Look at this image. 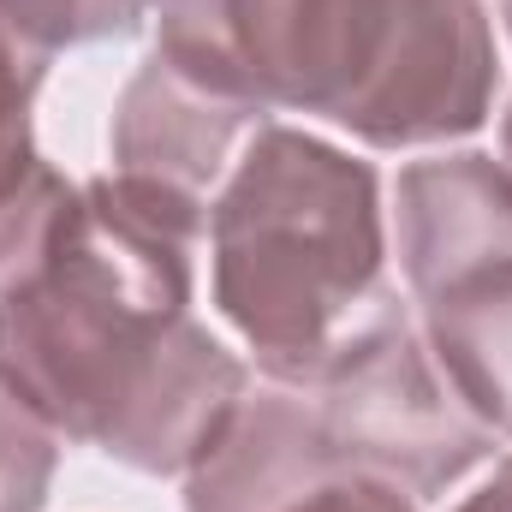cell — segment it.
<instances>
[{"label":"cell","mask_w":512,"mask_h":512,"mask_svg":"<svg viewBox=\"0 0 512 512\" xmlns=\"http://www.w3.org/2000/svg\"><path fill=\"white\" fill-rule=\"evenodd\" d=\"M203 239V197L102 173L0 292V370L66 441L143 477H185L251 393V364L191 316Z\"/></svg>","instance_id":"1"},{"label":"cell","mask_w":512,"mask_h":512,"mask_svg":"<svg viewBox=\"0 0 512 512\" xmlns=\"http://www.w3.org/2000/svg\"><path fill=\"white\" fill-rule=\"evenodd\" d=\"M155 54L262 120L316 114L370 149L471 137L501 90L483 0H161Z\"/></svg>","instance_id":"2"},{"label":"cell","mask_w":512,"mask_h":512,"mask_svg":"<svg viewBox=\"0 0 512 512\" xmlns=\"http://www.w3.org/2000/svg\"><path fill=\"white\" fill-rule=\"evenodd\" d=\"M209 292L268 382L310 387L399 310L382 179L352 149L268 120L209 197Z\"/></svg>","instance_id":"3"},{"label":"cell","mask_w":512,"mask_h":512,"mask_svg":"<svg viewBox=\"0 0 512 512\" xmlns=\"http://www.w3.org/2000/svg\"><path fill=\"white\" fill-rule=\"evenodd\" d=\"M304 393L340 465L382 477L411 501L447 495L501 447V435L483 429L435 370L405 304L340 346Z\"/></svg>","instance_id":"4"},{"label":"cell","mask_w":512,"mask_h":512,"mask_svg":"<svg viewBox=\"0 0 512 512\" xmlns=\"http://www.w3.org/2000/svg\"><path fill=\"white\" fill-rule=\"evenodd\" d=\"M262 126H268L262 114L191 84L149 48V60L126 78V90L114 102L108 149H114V173L155 179L167 191L209 203L221 191V179L233 173L239 149L251 143V131Z\"/></svg>","instance_id":"5"},{"label":"cell","mask_w":512,"mask_h":512,"mask_svg":"<svg viewBox=\"0 0 512 512\" xmlns=\"http://www.w3.org/2000/svg\"><path fill=\"white\" fill-rule=\"evenodd\" d=\"M393 245L411 298L489 256H512V173L501 155L441 149L405 161L393 185Z\"/></svg>","instance_id":"6"},{"label":"cell","mask_w":512,"mask_h":512,"mask_svg":"<svg viewBox=\"0 0 512 512\" xmlns=\"http://www.w3.org/2000/svg\"><path fill=\"white\" fill-rule=\"evenodd\" d=\"M340 465L304 387L268 382L245 393L221 441L185 471V512H274L298 483Z\"/></svg>","instance_id":"7"},{"label":"cell","mask_w":512,"mask_h":512,"mask_svg":"<svg viewBox=\"0 0 512 512\" xmlns=\"http://www.w3.org/2000/svg\"><path fill=\"white\" fill-rule=\"evenodd\" d=\"M54 54L0 18V292H12L48 251L78 185L36 149V90Z\"/></svg>","instance_id":"8"},{"label":"cell","mask_w":512,"mask_h":512,"mask_svg":"<svg viewBox=\"0 0 512 512\" xmlns=\"http://www.w3.org/2000/svg\"><path fill=\"white\" fill-rule=\"evenodd\" d=\"M411 304L417 334L459 405L512 441V256H489Z\"/></svg>","instance_id":"9"},{"label":"cell","mask_w":512,"mask_h":512,"mask_svg":"<svg viewBox=\"0 0 512 512\" xmlns=\"http://www.w3.org/2000/svg\"><path fill=\"white\" fill-rule=\"evenodd\" d=\"M66 435L42 417V405L0 370V512H42Z\"/></svg>","instance_id":"10"},{"label":"cell","mask_w":512,"mask_h":512,"mask_svg":"<svg viewBox=\"0 0 512 512\" xmlns=\"http://www.w3.org/2000/svg\"><path fill=\"white\" fill-rule=\"evenodd\" d=\"M155 6L161 0H0V18L36 48L60 54V48L131 36L143 18H155Z\"/></svg>","instance_id":"11"},{"label":"cell","mask_w":512,"mask_h":512,"mask_svg":"<svg viewBox=\"0 0 512 512\" xmlns=\"http://www.w3.org/2000/svg\"><path fill=\"white\" fill-rule=\"evenodd\" d=\"M274 512H417V501L405 489H393L370 471H352V465H328L316 471L310 483H298Z\"/></svg>","instance_id":"12"},{"label":"cell","mask_w":512,"mask_h":512,"mask_svg":"<svg viewBox=\"0 0 512 512\" xmlns=\"http://www.w3.org/2000/svg\"><path fill=\"white\" fill-rule=\"evenodd\" d=\"M453 512H512V453L495 465V477H489L483 489H471Z\"/></svg>","instance_id":"13"},{"label":"cell","mask_w":512,"mask_h":512,"mask_svg":"<svg viewBox=\"0 0 512 512\" xmlns=\"http://www.w3.org/2000/svg\"><path fill=\"white\" fill-rule=\"evenodd\" d=\"M501 24H507V36H512V0H501Z\"/></svg>","instance_id":"14"}]
</instances>
